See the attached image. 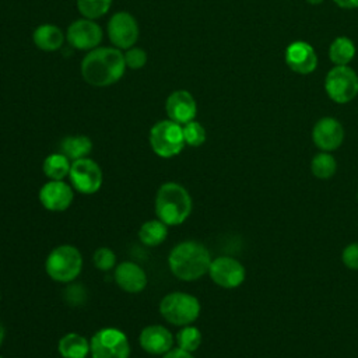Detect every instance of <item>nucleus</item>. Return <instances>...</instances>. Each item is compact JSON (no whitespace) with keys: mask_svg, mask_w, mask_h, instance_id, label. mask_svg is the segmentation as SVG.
Here are the masks:
<instances>
[{"mask_svg":"<svg viewBox=\"0 0 358 358\" xmlns=\"http://www.w3.org/2000/svg\"><path fill=\"white\" fill-rule=\"evenodd\" d=\"M124 70V55L117 48H95L81 62L83 78L95 87L115 84Z\"/></svg>","mask_w":358,"mask_h":358,"instance_id":"1","label":"nucleus"},{"mask_svg":"<svg viewBox=\"0 0 358 358\" xmlns=\"http://www.w3.org/2000/svg\"><path fill=\"white\" fill-rule=\"evenodd\" d=\"M211 260L210 252L204 245L196 241H185L171 250L168 266L179 280L194 281L208 273Z\"/></svg>","mask_w":358,"mask_h":358,"instance_id":"2","label":"nucleus"},{"mask_svg":"<svg viewBox=\"0 0 358 358\" xmlns=\"http://www.w3.org/2000/svg\"><path fill=\"white\" fill-rule=\"evenodd\" d=\"M192 213V197L189 192L176 182L159 186L155 196V214L166 225H179Z\"/></svg>","mask_w":358,"mask_h":358,"instance_id":"3","label":"nucleus"},{"mask_svg":"<svg viewBox=\"0 0 358 358\" xmlns=\"http://www.w3.org/2000/svg\"><path fill=\"white\" fill-rule=\"evenodd\" d=\"M83 268V257L77 248L71 245H60L55 248L46 257L45 270L48 275L57 282L73 281Z\"/></svg>","mask_w":358,"mask_h":358,"instance_id":"4","label":"nucleus"},{"mask_svg":"<svg viewBox=\"0 0 358 358\" xmlns=\"http://www.w3.org/2000/svg\"><path fill=\"white\" fill-rule=\"evenodd\" d=\"M162 317L175 326H187L200 315V302L187 292H171L159 303Z\"/></svg>","mask_w":358,"mask_h":358,"instance_id":"5","label":"nucleus"},{"mask_svg":"<svg viewBox=\"0 0 358 358\" xmlns=\"http://www.w3.org/2000/svg\"><path fill=\"white\" fill-rule=\"evenodd\" d=\"M150 145L158 157L178 155L185 147L182 126L171 119L157 122L150 130Z\"/></svg>","mask_w":358,"mask_h":358,"instance_id":"6","label":"nucleus"},{"mask_svg":"<svg viewBox=\"0 0 358 358\" xmlns=\"http://www.w3.org/2000/svg\"><path fill=\"white\" fill-rule=\"evenodd\" d=\"M327 96L336 103H348L358 95V74L348 66H334L324 78Z\"/></svg>","mask_w":358,"mask_h":358,"instance_id":"7","label":"nucleus"},{"mask_svg":"<svg viewBox=\"0 0 358 358\" xmlns=\"http://www.w3.org/2000/svg\"><path fill=\"white\" fill-rule=\"evenodd\" d=\"M90 352L92 358H129L130 344L122 330L105 327L91 337Z\"/></svg>","mask_w":358,"mask_h":358,"instance_id":"8","label":"nucleus"},{"mask_svg":"<svg viewBox=\"0 0 358 358\" xmlns=\"http://www.w3.org/2000/svg\"><path fill=\"white\" fill-rule=\"evenodd\" d=\"M69 178L73 187L83 194H92L98 192L102 185V171L99 165L87 157L71 162Z\"/></svg>","mask_w":358,"mask_h":358,"instance_id":"9","label":"nucleus"},{"mask_svg":"<svg viewBox=\"0 0 358 358\" xmlns=\"http://www.w3.org/2000/svg\"><path fill=\"white\" fill-rule=\"evenodd\" d=\"M208 274L217 285L228 289L239 287L246 277L242 263L229 256H220L211 260Z\"/></svg>","mask_w":358,"mask_h":358,"instance_id":"10","label":"nucleus"},{"mask_svg":"<svg viewBox=\"0 0 358 358\" xmlns=\"http://www.w3.org/2000/svg\"><path fill=\"white\" fill-rule=\"evenodd\" d=\"M108 36L117 49L131 48L138 39L136 18L126 11L113 14L108 22Z\"/></svg>","mask_w":358,"mask_h":358,"instance_id":"11","label":"nucleus"},{"mask_svg":"<svg viewBox=\"0 0 358 358\" xmlns=\"http://www.w3.org/2000/svg\"><path fill=\"white\" fill-rule=\"evenodd\" d=\"M67 42L80 50H92L102 41L101 27L88 18H81L70 24L67 28Z\"/></svg>","mask_w":358,"mask_h":358,"instance_id":"12","label":"nucleus"},{"mask_svg":"<svg viewBox=\"0 0 358 358\" xmlns=\"http://www.w3.org/2000/svg\"><path fill=\"white\" fill-rule=\"evenodd\" d=\"M312 140L320 151H334L344 140V129L341 123L330 116L319 119L312 129Z\"/></svg>","mask_w":358,"mask_h":358,"instance_id":"13","label":"nucleus"},{"mask_svg":"<svg viewBox=\"0 0 358 358\" xmlns=\"http://www.w3.org/2000/svg\"><path fill=\"white\" fill-rule=\"evenodd\" d=\"M285 63L296 74H310L316 70L317 56L312 45L305 41L291 42L284 53Z\"/></svg>","mask_w":358,"mask_h":358,"instance_id":"14","label":"nucleus"},{"mask_svg":"<svg viewBox=\"0 0 358 358\" xmlns=\"http://www.w3.org/2000/svg\"><path fill=\"white\" fill-rule=\"evenodd\" d=\"M74 193L63 180H49L39 190V201L46 210L64 211L73 203Z\"/></svg>","mask_w":358,"mask_h":358,"instance_id":"15","label":"nucleus"},{"mask_svg":"<svg viewBox=\"0 0 358 358\" xmlns=\"http://www.w3.org/2000/svg\"><path fill=\"white\" fill-rule=\"evenodd\" d=\"M165 110L171 120L179 124H186L194 120L197 113V105L193 95L189 91L178 90L168 96Z\"/></svg>","mask_w":358,"mask_h":358,"instance_id":"16","label":"nucleus"},{"mask_svg":"<svg viewBox=\"0 0 358 358\" xmlns=\"http://www.w3.org/2000/svg\"><path fill=\"white\" fill-rule=\"evenodd\" d=\"M138 341L145 352L152 355H164L172 350L173 336L166 327L151 324L141 330Z\"/></svg>","mask_w":358,"mask_h":358,"instance_id":"17","label":"nucleus"},{"mask_svg":"<svg viewBox=\"0 0 358 358\" xmlns=\"http://www.w3.org/2000/svg\"><path fill=\"white\" fill-rule=\"evenodd\" d=\"M115 281L126 292L136 294L145 288L147 275L145 271L133 262H122L115 268Z\"/></svg>","mask_w":358,"mask_h":358,"instance_id":"18","label":"nucleus"},{"mask_svg":"<svg viewBox=\"0 0 358 358\" xmlns=\"http://www.w3.org/2000/svg\"><path fill=\"white\" fill-rule=\"evenodd\" d=\"M32 39L36 48H39L41 50L53 52L62 48L64 42V35L59 27L52 24H43L34 31Z\"/></svg>","mask_w":358,"mask_h":358,"instance_id":"19","label":"nucleus"},{"mask_svg":"<svg viewBox=\"0 0 358 358\" xmlns=\"http://www.w3.org/2000/svg\"><path fill=\"white\" fill-rule=\"evenodd\" d=\"M57 351L63 358H85L90 352V343L77 333H69L59 340Z\"/></svg>","mask_w":358,"mask_h":358,"instance_id":"20","label":"nucleus"},{"mask_svg":"<svg viewBox=\"0 0 358 358\" xmlns=\"http://www.w3.org/2000/svg\"><path fill=\"white\" fill-rule=\"evenodd\" d=\"M92 150V143L87 136H69L60 143V152L70 161L85 158Z\"/></svg>","mask_w":358,"mask_h":358,"instance_id":"21","label":"nucleus"},{"mask_svg":"<svg viewBox=\"0 0 358 358\" xmlns=\"http://www.w3.org/2000/svg\"><path fill=\"white\" fill-rule=\"evenodd\" d=\"M355 56V45L347 36H337L329 48V57L334 66H348Z\"/></svg>","mask_w":358,"mask_h":358,"instance_id":"22","label":"nucleus"},{"mask_svg":"<svg viewBox=\"0 0 358 358\" xmlns=\"http://www.w3.org/2000/svg\"><path fill=\"white\" fill-rule=\"evenodd\" d=\"M168 236L166 224L161 220H150L144 222L138 231L140 241L147 246H158Z\"/></svg>","mask_w":358,"mask_h":358,"instance_id":"23","label":"nucleus"},{"mask_svg":"<svg viewBox=\"0 0 358 358\" xmlns=\"http://www.w3.org/2000/svg\"><path fill=\"white\" fill-rule=\"evenodd\" d=\"M70 168H71L70 159L62 152L50 154L43 161V173L50 180H62L69 175Z\"/></svg>","mask_w":358,"mask_h":358,"instance_id":"24","label":"nucleus"},{"mask_svg":"<svg viewBox=\"0 0 358 358\" xmlns=\"http://www.w3.org/2000/svg\"><path fill=\"white\" fill-rule=\"evenodd\" d=\"M336 169H337L336 158L327 151H320L310 161V171L313 176H316L317 179L331 178L336 173Z\"/></svg>","mask_w":358,"mask_h":358,"instance_id":"25","label":"nucleus"},{"mask_svg":"<svg viewBox=\"0 0 358 358\" xmlns=\"http://www.w3.org/2000/svg\"><path fill=\"white\" fill-rule=\"evenodd\" d=\"M176 344L179 348L187 352L196 351L201 344L200 330L194 326H183V329H180L176 334Z\"/></svg>","mask_w":358,"mask_h":358,"instance_id":"26","label":"nucleus"},{"mask_svg":"<svg viewBox=\"0 0 358 358\" xmlns=\"http://www.w3.org/2000/svg\"><path fill=\"white\" fill-rule=\"evenodd\" d=\"M112 0H77V8L84 18L94 20L108 13Z\"/></svg>","mask_w":358,"mask_h":358,"instance_id":"27","label":"nucleus"},{"mask_svg":"<svg viewBox=\"0 0 358 358\" xmlns=\"http://www.w3.org/2000/svg\"><path fill=\"white\" fill-rule=\"evenodd\" d=\"M185 144L190 147H199L206 141V129L196 120H192L182 126Z\"/></svg>","mask_w":358,"mask_h":358,"instance_id":"28","label":"nucleus"},{"mask_svg":"<svg viewBox=\"0 0 358 358\" xmlns=\"http://www.w3.org/2000/svg\"><path fill=\"white\" fill-rule=\"evenodd\" d=\"M92 260H94V264H95L96 268H99L102 271H108V270H110L115 266L116 256H115L112 249H109V248H99V249L95 250Z\"/></svg>","mask_w":358,"mask_h":358,"instance_id":"29","label":"nucleus"},{"mask_svg":"<svg viewBox=\"0 0 358 358\" xmlns=\"http://www.w3.org/2000/svg\"><path fill=\"white\" fill-rule=\"evenodd\" d=\"M124 62H126V67H129L131 70H138V69L145 66L147 53L140 48H133L131 46L124 53Z\"/></svg>","mask_w":358,"mask_h":358,"instance_id":"30","label":"nucleus"},{"mask_svg":"<svg viewBox=\"0 0 358 358\" xmlns=\"http://www.w3.org/2000/svg\"><path fill=\"white\" fill-rule=\"evenodd\" d=\"M341 262L351 270H358V242H352L343 249Z\"/></svg>","mask_w":358,"mask_h":358,"instance_id":"31","label":"nucleus"},{"mask_svg":"<svg viewBox=\"0 0 358 358\" xmlns=\"http://www.w3.org/2000/svg\"><path fill=\"white\" fill-rule=\"evenodd\" d=\"M78 294H85V289L83 287H80V284H76V285H70L67 289H66V299L69 301L70 305H80L81 302L77 299V295Z\"/></svg>","mask_w":358,"mask_h":358,"instance_id":"32","label":"nucleus"},{"mask_svg":"<svg viewBox=\"0 0 358 358\" xmlns=\"http://www.w3.org/2000/svg\"><path fill=\"white\" fill-rule=\"evenodd\" d=\"M164 358H194V357L192 355V352H187L178 347V348H172L166 354H164Z\"/></svg>","mask_w":358,"mask_h":358,"instance_id":"33","label":"nucleus"},{"mask_svg":"<svg viewBox=\"0 0 358 358\" xmlns=\"http://www.w3.org/2000/svg\"><path fill=\"white\" fill-rule=\"evenodd\" d=\"M340 8L344 10H354L358 8V0H333Z\"/></svg>","mask_w":358,"mask_h":358,"instance_id":"34","label":"nucleus"},{"mask_svg":"<svg viewBox=\"0 0 358 358\" xmlns=\"http://www.w3.org/2000/svg\"><path fill=\"white\" fill-rule=\"evenodd\" d=\"M4 334H6V330H4V326L0 323V345H1V343H3V340H4Z\"/></svg>","mask_w":358,"mask_h":358,"instance_id":"35","label":"nucleus"},{"mask_svg":"<svg viewBox=\"0 0 358 358\" xmlns=\"http://www.w3.org/2000/svg\"><path fill=\"white\" fill-rule=\"evenodd\" d=\"M306 3H309V4H312V6H317V4H320V3H323L324 0H305Z\"/></svg>","mask_w":358,"mask_h":358,"instance_id":"36","label":"nucleus"},{"mask_svg":"<svg viewBox=\"0 0 358 358\" xmlns=\"http://www.w3.org/2000/svg\"><path fill=\"white\" fill-rule=\"evenodd\" d=\"M357 199H358V193H357Z\"/></svg>","mask_w":358,"mask_h":358,"instance_id":"37","label":"nucleus"},{"mask_svg":"<svg viewBox=\"0 0 358 358\" xmlns=\"http://www.w3.org/2000/svg\"><path fill=\"white\" fill-rule=\"evenodd\" d=\"M0 358H3V357H0Z\"/></svg>","mask_w":358,"mask_h":358,"instance_id":"38","label":"nucleus"},{"mask_svg":"<svg viewBox=\"0 0 358 358\" xmlns=\"http://www.w3.org/2000/svg\"><path fill=\"white\" fill-rule=\"evenodd\" d=\"M0 298H1V295H0Z\"/></svg>","mask_w":358,"mask_h":358,"instance_id":"39","label":"nucleus"}]
</instances>
